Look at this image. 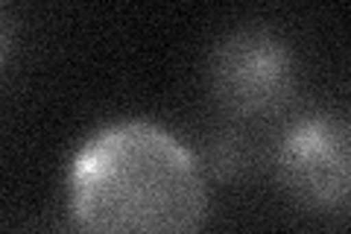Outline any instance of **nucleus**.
Returning <instances> with one entry per match:
<instances>
[{
	"label": "nucleus",
	"mask_w": 351,
	"mask_h": 234,
	"mask_svg": "<svg viewBox=\"0 0 351 234\" xmlns=\"http://www.w3.org/2000/svg\"><path fill=\"white\" fill-rule=\"evenodd\" d=\"M276 173L293 202L307 211H343L351 205V120L311 111L284 129Z\"/></svg>",
	"instance_id": "obj_3"
},
{
	"label": "nucleus",
	"mask_w": 351,
	"mask_h": 234,
	"mask_svg": "<svg viewBox=\"0 0 351 234\" xmlns=\"http://www.w3.org/2000/svg\"><path fill=\"white\" fill-rule=\"evenodd\" d=\"M249 167V147L240 135H219L208 147V170L217 179H237Z\"/></svg>",
	"instance_id": "obj_4"
},
{
	"label": "nucleus",
	"mask_w": 351,
	"mask_h": 234,
	"mask_svg": "<svg viewBox=\"0 0 351 234\" xmlns=\"http://www.w3.org/2000/svg\"><path fill=\"white\" fill-rule=\"evenodd\" d=\"M208 91L234 117H269L293 100L299 68L287 38L263 24L226 32L208 56Z\"/></svg>",
	"instance_id": "obj_2"
},
{
	"label": "nucleus",
	"mask_w": 351,
	"mask_h": 234,
	"mask_svg": "<svg viewBox=\"0 0 351 234\" xmlns=\"http://www.w3.org/2000/svg\"><path fill=\"white\" fill-rule=\"evenodd\" d=\"M68 208L82 234H199L208 187L199 159L152 120H114L73 152Z\"/></svg>",
	"instance_id": "obj_1"
}]
</instances>
